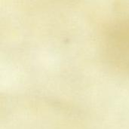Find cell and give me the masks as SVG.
Listing matches in <instances>:
<instances>
[{
	"label": "cell",
	"instance_id": "obj_1",
	"mask_svg": "<svg viewBox=\"0 0 129 129\" xmlns=\"http://www.w3.org/2000/svg\"><path fill=\"white\" fill-rule=\"evenodd\" d=\"M105 45L111 60L129 67V19L117 22L110 27Z\"/></svg>",
	"mask_w": 129,
	"mask_h": 129
}]
</instances>
